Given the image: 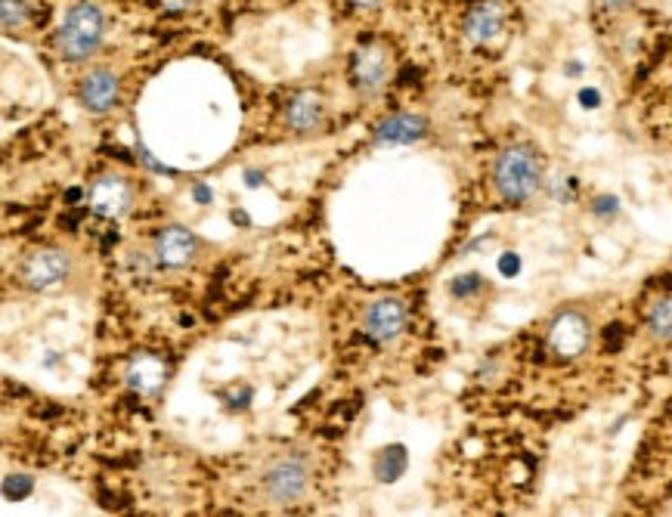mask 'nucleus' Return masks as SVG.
<instances>
[{
  "label": "nucleus",
  "mask_w": 672,
  "mask_h": 517,
  "mask_svg": "<svg viewBox=\"0 0 672 517\" xmlns=\"http://www.w3.org/2000/svg\"><path fill=\"white\" fill-rule=\"evenodd\" d=\"M106 31V16L103 10L90 4V0H78L69 7V13L62 16V25L56 31V53L66 62H84L90 59L103 44Z\"/></svg>",
  "instance_id": "nucleus-1"
},
{
  "label": "nucleus",
  "mask_w": 672,
  "mask_h": 517,
  "mask_svg": "<svg viewBox=\"0 0 672 517\" xmlns=\"http://www.w3.org/2000/svg\"><path fill=\"white\" fill-rule=\"evenodd\" d=\"M493 183H496L499 196L511 205H521V202L533 199L536 189L542 186V161H539L536 149H530L524 143L502 149V155L496 158V168H493Z\"/></svg>",
  "instance_id": "nucleus-2"
},
{
  "label": "nucleus",
  "mask_w": 672,
  "mask_h": 517,
  "mask_svg": "<svg viewBox=\"0 0 672 517\" xmlns=\"http://www.w3.org/2000/svg\"><path fill=\"white\" fill-rule=\"evenodd\" d=\"M72 276V257L59 248H41L25 257L22 264V282L35 292H53Z\"/></svg>",
  "instance_id": "nucleus-3"
},
{
  "label": "nucleus",
  "mask_w": 672,
  "mask_h": 517,
  "mask_svg": "<svg viewBox=\"0 0 672 517\" xmlns=\"http://www.w3.org/2000/svg\"><path fill=\"white\" fill-rule=\"evenodd\" d=\"M394 66H391V53L378 41H366L357 47L354 59H350V78H354V87L363 93H378L384 84H388Z\"/></svg>",
  "instance_id": "nucleus-4"
},
{
  "label": "nucleus",
  "mask_w": 672,
  "mask_h": 517,
  "mask_svg": "<svg viewBox=\"0 0 672 517\" xmlns=\"http://www.w3.org/2000/svg\"><path fill=\"white\" fill-rule=\"evenodd\" d=\"M307 490V465L301 459H282L264 477V493L273 505H292Z\"/></svg>",
  "instance_id": "nucleus-5"
},
{
  "label": "nucleus",
  "mask_w": 672,
  "mask_h": 517,
  "mask_svg": "<svg viewBox=\"0 0 672 517\" xmlns=\"http://www.w3.org/2000/svg\"><path fill=\"white\" fill-rule=\"evenodd\" d=\"M549 344L561 360L580 357V353L589 347V319L573 310L561 313L549 329Z\"/></svg>",
  "instance_id": "nucleus-6"
},
{
  "label": "nucleus",
  "mask_w": 672,
  "mask_h": 517,
  "mask_svg": "<svg viewBox=\"0 0 672 517\" xmlns=\"http://www.w3.org/2000/svg\"><path fill=\"white\" fill-rule=\"evenodd\" d=\"M505 22H508V13L499 0H480L465 16V38L477 47H487L496 38H502Z\"/></svg>",
  "instance_id": "nucleus-7"
},
{
  "label": "nucleus",
  "mask_w": 672,
  "mask_h": 517,
  "mask_svg": "<svg viewBox=\"0 0 672 517\" xmlns=\"http://www.w3.org/2000/svg\"><path fill=\"white\" fill-rule=\"evenodd\" d=\"M366 332L372 341L378 344H391L403 335L406 329V307L397 298H378L375 304H369L366 310Z\"/></svg>",
  "instance_id": "nucleus-8"
},
{
  "label": "nucleus",
  "mask_w": 672,
  "mask_h": 517,
  "mask_svg": "<svg viewBox=\"0 0 672 517\" xmlns=\"http://www.w3.org/2000/svg\"><path fill=\"white\" fill-rule=\"evenodd\" d=\"M196 254H199V239L189 230H183V226H168V230H162L155 239V261L168 270L189 267Z\"/></svg>",
  "instance_id": "nucleus-9"
},
{
  "label": "nucleus",
  "mask_w": 672,
  "mask_h": 517,
  "mask_svg": "<svg viewBox=\"0 0 672 517\" xmlns=\"http://www.w3.org/2000/svg\"><path fill=\"white\" fill-rule=\"evenodd\" d=\"M118 93H121V81L109 69H93L78 84V96H81L84 109H90L96 115L109 112L118 103Z\"/></svg>",
  "instance_id": "nucleus-10"
},
{
  "label": "nucleus",
  "mask_w": 672,
  "mask_h": 517,
  "mask_svg": "<svg viewBox=\"0 0 672 517\" xmlns=\"http://www.w3.org/2000/svg\"><path fill=\"white\" fill-rule=\"evenodd\" d=\"M87 199H90V208L100 217H121L131 208V186L115 174H106L90 186Z\"/></svg>",
  "instance_id": "nucleus-11"
},
{
  "label": "nucleus",
  "mask_w": 672,
  "mask_h": 517,
  "mask_svg": "<svg viewBox=\"0 0 672 517\" xmlns=\"http://www.w3.org/2000/svg\"><path fill=\"white\" fill-rule=\"evenodd\" d=\"M428 131V121L422 115H412V112H400V115H391L384 118L378 127H375V143L378 146H409L415 140H422Z\"/></svg>",
  "instance_id": "nucleus-12"
},
{
  "label": "nucleus",
  "mask_w": 672,
  "mask_h": 517,
  "mask_svg": "<svg viewBox=\"0 0 672 517\" xmlns=\"http://www.w3.org/2000/svg\"><path fill=\"white\" fill-rule=\"evenodd\" d=\"M168 369L158 357H137L127 369V387L137 391L140 397H155L165 387Z\"/></svg>",
  "instance_id": "nucleus-13"
},
{
  "label": "nucleus",
  "mask_w": 672,
  "mask_h": 517,
  "mask_svg": "<svg viewBox=\"0 0 672 517\" xmlns=\"http://www.w3.org/2000/svg\"><path fill=\"white\" fill-rule=\"evenodd\" d=\"M285 121L298 134L313 131V127L323 121V103H319V96L316 93H298V96H292V103H288V109H285Z\"/></svg>",
  "instance_id": "nucleus-14"
},
{
  "label": "nucleus",
  "mask_w": 672,
  "mask_h": 517,
  "mask_svg": "<svg viewBox=\"0 0 672 517\" xmlns=\"http://www.w3.org/2000/svg\"><path fill=\"white\" fill-rule=\"evenodd\" d=\"M406 471V449L403 446H388L375 462V477L381 483H394Z\"/></svg>",
  "instance_id": "nucleus-15"
},
{
  "label": "nucleus",
  "mask_w": 672,
  "mask_h": 517,
  "mask_svg": "<svg viewBox=\"0 0 672 517\" xmlns=\"http://www.w3.org/2000/svg\"><path fill=\"white\" fill-rule=\"evenodd\" d=\"M648 329L654 338L660 341H672V295L660 298L651 310H648Z\"/></svg>",
  "instance_id": "nucleus-16"
},
{
  "label": "nucleus",
  "mask_w": 672,
  "mask_h": 517,
  "mask_svg": "<svg viewBox=\"0 0 672 517\" xmlns=\"http://www.w3.org/2000/svg\"><path fill=\"white\" fill-rule=\"evenodd\" d=\"M0 10H4V28L7 31L22 28L28 22V4H25V0H4Z\"/></svg>",
  "instance_id": "nucleus-17"
},
{
  "label": "nucleus",
  "mask_w": 672,
  "mask_h": 517,
  "mask_svg": "<svg viewBox=\"0 0 672 517\" xmlns=\"http://www.w3.org/2000/svg\"><path fill=\"white\" fill-rule=\"evenodd\" d=\"M28 493H31V477L16 474V477H7L4 480V496L7 499H25Z\"/></svg>",
  "instance_id": "nucleus-18"
},
{
  "label": "nucleus",
  "mask_w": 672,
  "mask_h": 517,
  "mask_svg": "<svg viewBox=\"0 0 672 517\" xmlns=\"http://www.w3.org/2000/svg\"><path fill=\"white\" fill-rule=\"evenodd\" d=\"M480 285H484V279H480L477 273H465V276H459V279L453 282V295H456V298H468V295L477 292Z\"/></svg>",
  "instance_id": "nucleus-19"
},
{
  "label": "nucleus",
  "mask_w": 672,
  "mask_h": 517,
  "mask_svg": "<svg viewBox=\"0 0 672 517\" xmlns=\"http://www.w3.org/2000/svg\"><path fill=\"white\" fill-rule=\"evenodd\" d=\"M592 211H595V217H614L620 211V202L614 196H598L592 202Z\"/></svg>",
  "instance_id": "nucleus-20"
},
{
  "label": "nucleus",
  "mask_w": 672,
  "mask_h": 517,
  "mask_svg": "<svg viewBox=\"0 0 672 517\" xmlns=\"http://www.w3.org/2000/svg\"><path fill=\"white\" fill-rule=\"evenodd\" d=\"M158 4H162V10H168V13H186L196 7L199 0H158Z\"/></svg>",
  "instance_id": "nucleus-21"
},
{
  "label": "nucleus",
  "mask_w": 672,
  "mask_h": 517,
  "mask_svg": "<svg viewBox=\"0 0 672 517\" xmlns=\"http://www.w3.org/2000/svg\"><path fill=\"white\" fill-rule=\"evenodd\" d=\"M573 186H576L573 180H558V183H555V199H561V202L573 199V196H576Z\"/></svg>",
  "instance_id": "nucleus-22"
},
{
  "label": "nucleus",
  "mask_w": 672,
  "mask_h": 517,
  "mask_svg": "<svg viewBox=\"0 0 672 517\" xmlns=\"http://www.w3.org/2000/svg\"><path fill=\"white\" fill-rule=\"evenodd\" d=\"M629 4H632V0H598V7L607 10V13H620V10H626Z\"/></svg>",
  "instance_id": "nucleus-23"
},
{
  "label": "nucleus",
  "mask_w": 672,
  "mask_h": 517,
  "mask_svg": "<svg viewBox=\"0 0 672 517\" xmlns=\"http://www.w3.org/2000/svg\"><path fill=\"white\" fill-rule=\"evenodd\" d=\"M518 264H521V261H518L515 254H505V257H502V273H518Z\"/></svg>",
  "instance_id": "nucleus-24"
},
{
  "label": "nucleus",
  "mask_w": 672,
  "mask_h": 517,
  "mask_svg": "<svg viewBox=\"0 0 672 517\" xmlns=\"http://www.w3.org/2000/svg\"><path fill=\"white\" fill-rule=\"evenodd\" d=\"M350 7H360V10H366V7H375V4H381V0H347Z\"/></svg>",
  "instance_id": "nucleus-25"
},
{
  "label": "nucleus",
  "mask_w": 672,
  "mask_h": 517,
  "mask_svg": "<svg viewBox=\"0 0 672 517\" xmlns=\"http://www.w3.org/2000/svg\"><path fill=\"white\" fill-rule=\"evenodd\" d=\"M245 180H248V186H258V183L264 180V174H261V171H248Z\"/></svg>",
  "instance_id": "nucleus-26"
},
{
  "label": "nucleus",
  "mask_w": 672,
  "mask_h": 517,
  "mask_svg": "<svg viewBox=\"0 0 672 517\" xmlns=\"http://www.w3.org/2000/svg\"><path fill=\"white\" fill-rule=\"evenodd\" d=\"M583 103H586V106H595V103H598V96H595V93H583Z\"/></svg>",
  "instance_id": "nucleus-27"
},
{
  "label": "nucleus",
  "mask_w": 672,
  "mask_h": 517,
  "mask_svg": "<svg viewBox=\"0 0 672 517\" xmlns=\"http://www.w3.org/2000/svg\"><path fill=\"white\" fill-rule=\"evenodd\" d=\"M196 199H199V202H208V192H205V186H199V189H196Z\"/></svg>",
  "instance_id": "nucleus-28"
}]
</instances>
